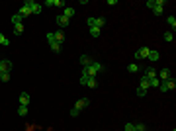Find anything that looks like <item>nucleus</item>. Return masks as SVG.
<instances>
[{
    "instance_id": "obj_1",
    "label": "nucleus",
    "mask_w": 176,
    "mask_h": 131,
    "mask_svg": "<svg viewBox=\"0 0 176 131\" xmlns=\"http://www.w3.org/2000/svg\"><path fill=\"white\" fill-rule=\"evenodd\" d=\"M102 71H104V65H102V63H96V61H92V63H90V67H86L88 76H92V78H96V75L102 72Z\"/></svg>"
},
{
    "instance_id": "obj_2",
    "label": "nucleus",
    "mask_w": 176,
    "mask_h": 131,
    "mask_svg": "<svg viewBox=\"0 0 176 131\" xmlns=\"http://www.w3.org/2000/svg\"><path fill=\"white\" fill-rule=\"evenodd\" d=\"M147 6L153 10L154 16H161V14H162V6H164V0H158V2H154V0H149Z\"/></svg>"
},
{
    "instance_id": "obj_3",
    "label": "nucleus",
    "mask_w": 176,
    "mask_h": 131,
    "mask_svg": "<svg viewBox=\"0 0 176 131\" xmlns=\"http://www.w3.org/2000/svg\"><path fill=\"white\" fill-rule=\"evenodd\" d=\"M174 88H176V82H174V78L162 80L161 84H158V90H161V92H168V90H174Z\"/></svg>"
},
{
    "instance_id": "obj_4",
    "label": "nucleus",
    "mask_w": 176,
    "mask_h": 131,
    "mask_svg": "<svg viewBox=\"0 0 176 131\" xmlns=\"http://www.w3.org/2000/svg\"><path fill=\"white\" fill-rule=\"evenodd\" d=\"M24 6H28L29 10H31V14H41V4L39 2H33V0H25L24 2Z\"/></svg>"
},
{
    "instance_id": "obj_5",
    "label": "nucleus",
    "mask_w": 176,
    "mask_h": 131,
    "mask_svg": "<svg viewBox=\"0 0 176 131\" xmlns=\"http://www.w3.org/2000/svg\"><path fill=\"white\" fill-rule=\"evenodd\" d=\"M0 71H2V72H10V71H12V61H8V59L0 61Z\"/></svg>"
},
{
    "instance_id": "obj_6",
    "label": "nucleus",
    "mask_w": 176,
    "mask_h": 131,
    "mask_svg": "<svg viewBox=\"0 0 176 131\" xmlns=\"http://www.w3.org/2000/svg\"><path fill=\"white\" fill-rule=\"evenodd\" d=\"M149 51H151L149 47H141V49L135 53V59H147V57H149Z\"/></svg>"
},
{
    "instance_id": "obj_7",
    "label": "nucleus",
    "mask_w": 176,
    "mask_h": 131,
    "mask_svg": "<svg viewBox=\"0 0 176 131\" xmlns=\"http://www.w3.org/2000/svg\"><path fill=\"white\" fill-rule=\"evenodd\" d=\"M57 24H59V28L63 29V28H67V25L71 24V20H68V18H65V16L61 14V16H57Z\"/></svg>"
},
{
    "instance_id": "obj_8",
    "label": "nucleus",
    "mask_w": 176,
    "mask_h": 131,
    "mask_svg": "<svg viewBox=\"0 0 176 131\" xmlns=\"http://www.w3.org/2000/svg\"><path fill=\"white\" fill-rule=\"evenodd\" d=\"M88 104H90V98H80V100L76 102V106H74V108H76L78 112H80V110H84V108L88 106Z\"/></svg>"
},
{
    "instance_id": "obj_9",
    "label": "nucleus",
    "mask_w": 176,
    "mask_h": 131,
    "mask_svg": "<svg viewBox=\"0 0 176 131\" xmlns=\"http://www.w3.org/2000/svg\"><path fill=\"white\" fill-rule=\"evenodd\" d=\"M20 106H29V94L28 92L20 94Z\"/></svg>"
},
{
    "instance_id": "obj_10",
    "label": "nucleus",
    "mask_w": 176,
    "mask_h": 131,
    "mask_svg": "<svg viewBox=\"0 0 176 131\" xmlns=\"http://www.w3.org/2000/svg\"><path fill=\"white\" fill-rule=\"evenodd\" d=\"M158 57H161V53H158V51H153V49H151V51H149V57H147V59L151 61V63H157V61H158Z\"/></svg>"
},
{
    "instance_id": "obj_11",
    "label": "nucleus",
    "mask_w": 176,
    "mask_h": 131,
    "mask_svg": "<svg viewBox=\"0 0 176 131\" xmlns=\"http://www.w3.org/2000/svg\"><path fill=\"white\" fill-rule=\"evenodd\" d=\"M63 16H65V18H68V20H71L72 16H74V8H71V6H68V8H63Z\"/></svg>"
},
{
    "instance_id": "obj_12",
    "label": "nucleus",
    "mask_w": 176,
    "mask_h": 131,
    "mask_svg": "<svg viewBox=\"0 0 176 131\" xmlns=\"http://www.w3.org/2000/svg\"><path fill=\"white\" fill-rule=\"evenodd\" d=\"M90 63H92V59H90L88 55H82V57H80V65L84 67V69H86V67H90Z\"/></svg>"
},
{
    "instance_id": "obj_13",
    "label": "nucleus",
    "mask_w": 176,
    "mask_h": 131,
    "mask_svg": "<svg viewBox=\"0 0 176 131\" xmlns=\"http://www.w3.org/2000/svg\"><path fill=\"white\" fill-rule=\"evenodd\" d=\"M45 6H65V2L63 0H47Z\"/></svg>"
},
{
    "instance_id": "obj_14",
    "label": "nucleus",
    "mask_w": 176,
    "mask_h": 131,
    "mask_svg": "<svg viewBox=\"0 0 176 131\" xmlns=\"http://www.w3.org/2000/svg\"><path fill=\"white\" fill-rule=\"evenodd\" d=\"M168 78H170V69H162L161 71V78H158V80H168Z\"/></svg>"
},
{
    "instance_id": "obj_15",
    "label": "nucleus",
    "mask_w": 176,
    "mask_h": 131,
    "mask_svg": "<svg viewBox=\"0 0 176 131\" xmlns=\"http://www.w3.org/2000/svg\"><path fill=\"white\" fill-rule=\"evenodd\" d=\"M55 41L63 45V41H65V33H63V29L61 31H55Z\"/></svg>"
},
{
    "instance_id": "obj_16",
    "label": "nucleus",
    "mask_w": 176,
    "mask_h": 131,
    "mask_svg": "<svg viewBox=\"0 0 176 131\" xmlns=\"http://www.w3.org/2000/svg\"><path fill=\"white\" fill-rule=\"evenodd\" d=\"M20 16H22V18H25V16H31V10L28 8V6H22L20 8V12H18Z\"/></svg>"
},
{
    "instance_id": "obj_17",
    "label": "nucleus",
    "mask_w": 176,
    "mask_h": 131,
    "mask_svg": "<svg viewBox=\"0 0 176 131\" xmlns=\"http://www.w3.org/2000/svg\"><path fill=\"white\" fill-rule=\"evenodd\" d=\"M145 76H147V78H153V76H157V71H154L153 67H149V69L145 71Z\"/></svg>"
},
{
    "instance_id": "obj_18",
    "label": "nucleus",
    "mask_w": 176,
    "mask_h": 131,
    "mask_svg": "<svg viewBox=\"0 0 176 131\" xmlns=\"http://www.w3.org/2000/svg\"><path fill=\"white\" fill-rule=\"evenodd\" d=\"M14 33H16V35L24 33V24H16V25H14Z\"/></svg>"
},
{
    "instance_id": "obj_19",
    "label": "nucleus",
    "mask_w": 176,
    "mask_h": 131,
    "mask_svg": "<svg viewBox=\"0 0 176 131\" xmlns=\"http://www.w3.org/2000/svg\"><path fill=\"white\" fill-rule=\"evenodd\" d=\"M86 86H88V88H96V86H98V82H96V78H92V76H90L88 80H86Z\"/></svg>"
},
{
    "instance_id": "obj_20",
    "label": "nucleus",
    "mask_w": 176,
    "mask_h": 131,
    "mask_svg": "<svg viewBox=\"0 0 176 131\" xmlns=\"http://www.w3.org/2000/svg\"><path fill=\"white\" fill-rule=\"evenodd\" d=\"M166 24L174 29V28H176V18H174V16H168V18H166Z\"/></svg>"
},
{
    "instance_id": "obj_21",
    "label": "nucleus",
    "mask_w": 176,
    "mask_h": 131,
    "mask_svg": "<svg viewBox=\"0 0 176 131\" xmlns=\"http://www.w3.org/2000/svg\"><path fill=\"white\" fill-rule=\"evenodd\" d=\"M139 88H143V90H147V88H149V78L147 76H141V86Z\"/></svg>"
},
{
    "instance_id": "obj_22",
    "label": "nucleus",
    "mask_w": 176,
    "mask_h": 131,
    "mask_svg": "<svg viewBox=\"0 0 176 131\" xmlns=\"http://www.w3.org/2000/svg\"><path fill=\"white\" fill-rule=\"evenodd\" d=\"M0 45H2V47H8V45H10V39H8V37H4L2 33H0Z\"/></svg>"
},
{
    "instance_id": "obj_23",
    "label": "nucleus",
    "mask_w": 176,
    "mask_h": 131,
    "mask_svg": "<svg viewBox=\"0 0 176 131\" xmlns=\"http://www.w3.org/2000/svg\"><path fill=\"white\" fill-rule=\"evenodd\" d=\"M104 24H106V18H96V25H94V28H100V29H102Z\"/></svg>"
},
{
    "instance_id": "obj_24",
    "label": "nucleus",
    "mask_w": 176,
    "mask_h": 131,
    "mask_svg": "<svg viewBox=\"0 0 176 131\" xmlns=\"http://www.w3.org/2000/svg\"><path fill=\"white\" fill-rule=\"evenodd\" d=\"M18 116H28V106H20L18 108Z\"/></svg>"
},
{
    "instance_id": "obj_25",
    "label": "nucleus",
    "mask_w": 176,
    "mask_h": 131,
    "mask_svg": "<svg viewBox=\"0 0 176 131\" xmlns=\"http://www.w3.org/2000/svg\"><path fill=\"white\" fill-rule=\"evenodd\" d=\"M22 20H24V18H22L20 14H14V16H12V22H14V25H16V24H22Z\"/></svg>"
},
{
    "instance_id": "obj_26",
    "label": "nucleus",
    "mask_w": 176,
    "mask_h": 131,
    "mask_svg": "<svg viewBox=\"0 0 176 131\" xmlns=\"http://www.w3.org/2000/svg\"><path fill=\"white\" fill-rule=\"evenodd\" d=\"M174 39V35H172V31H166V33H164V41H166V43H170V41Z\"/></svg>"
},
{
    "instance_id": "obj_27",
    "label": "nucleus",
    "mask_w": 176,
    "mask_h": 131,
    "mask_svg": "<svg viewBox=\"0 0 176 131\" xmlns=\"http://www.w3.org/2000/svg\"><path fill=\"white\" fill-rule=\"evenodd\" d=\"M90 35H92V37H98V35H100V28H90Z\"/></svg>"
},
{
    "instance_id": "obj_28",
    "label": "nucleus",
    "mask_w": 176,
    "mask_h": 131,
    "mask_svg": "<svg viewBox=\"0 0 176 131\" xmlns=\"http://www.w3.org/2000/svg\"><path fill=\"white\" fill-rule=\"evenodd\" d=\"M127 71H129V72H137V71H139V67H137L135 63H131V65L127 67Z\"/></svg>"
},
{
    "instance_id": "obj_29",
    "label": "nucleus",
    "mask_w": 176,
    "mask_h": 131,
    "mask_svg": "<svg viewBox=\"0 0 176 131\" xmlns=\"http://www.w3.org/2000/svg\"><path fill=\"white\" fill-rule=\"evenodd\" d=\"M0 80H2V82H8V80H10V72H2V75H0Z\"/></svg>"
},
{
    "instance_id": "obj_30",
    "label": "nucleus",
    "mask_w": 176,
    "mask_h": 131,
    "mask_svg": "<svg viewBox=\"0 0 176 131\" xmlns=\"http://www.w3.org/2000/svg\"><path fill=\"white\" fill-rule=\"evenodd\" d=\"M51 49L55 51V53H57V51H61V43H57V41H55V43H51Z\"/></svg>"
},
{
    "instance_id": "obj_31",
    "label": "nucleus",
    "mask_w": 176,
    "mask_h": 131,
    "mask_svg": "<svg viewBox=\"0 0 176 131\" xmlns=\"http://www.w3.org/2000/svg\"><path fill=\"white\" fill-rule=\"evenodd\" d=\"M47 41H49V45L55 43V33H47Z\"/></svg>"
},
{
    "instance_id": "obj_32",
    "label": "nucleus",
    "mask_w": 176,
    "mask_h": 131,
    "mask_svg": "<svg viewBox=\"0 0 176 131\" xmlns=\"http://www.w3.org/2000/svg\"><path fill=\"white\" fill-rule=\"evenodd\" d=\"M86 24L90 25V28H94V25H96V18H88V20H86Z\"/></svg>"
},
{
    "instance_id": "obj_33",
    "label": "nucleus",
    "mask_w": 176,
    "mask_h": 131,
    "mask_svg": "<svg viewBox=\"0 0 176 131\" xmlns=\"http://www.w3.org/2000/svg\"><path fill=\"white\" fill-rule=\"evenodd\" d=\"M147 127H145V125H143V123H135V131H145Z\"/></svg>"
},
{
    "instance_id": "obj_34",
    "label": "nucleus",
    "mask_w": 176,
    "mask_h": 131,
    "mask_svg": "<svg viewBox=\"0 0 176 131\" xmlns=\"http://www.w3.org/2000/svg\"><path fill=\"white\" fill-rule=\"evenodd\" d=\"M125 131H135V123H127L125 125Z\"/></svg>"
},
{
    "instance_id": "obj_35",
    "label": "nucleus",
    "mask_w": 176,
    "mask_h": 131,
    "mask_svg": "<svg viewBox=\"0 0 176 131\" xmlns=\"http://www.w3.org/2000/svg\"><path fill=\"white\" fill-rule=\"evenodd\" d=\"M145 94H147V90H143V88H137V96H145Z\"/></svg>"
},
{
    "instance_id": "obj_36",
    "label": "nucleus",
    "mask_w": 176,
    "mask_h": 131,
    "mask_svg": "<svg viewBox=\"0 0 176 131\" xmlns=\"http://www.w3.org/2000/svg\"><path fill=\"white\" fill-rule=\"evenodd\" d=\"M71 116H72V118H74V116H78V110H76V108H72V110H71Z\"/></svg>"
},
{
    "instance_id": "obj_37",
    "label": "nucleus",
    "mask_w": 176,
    "mask_h": 131,
    "mask_svg": "<svg viewBox=\"0 0 176 131\" xmlns=\"http://www.w3.org/2000/svg\"><path fill=\"white\" fill-rule=\"evenodd\" d=\"M0 75H2V71H0Z\"/></svg>"
}]
</instances>
